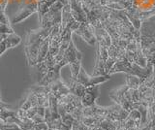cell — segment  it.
I'll list each match as a JSON object with an SVG mask.
<instances>
[{
    "instance_id": "cell-14",
    "label": "cell",
    "mask_w": 155,
    "mask_h": 130,
    "mask_svg": "<svg viewBox=\"0 0 155 130\" xmlns=\"http://www.w3.org/2000/svg\"><path fill=\"white\" fill-rule=\"evenodd\" d=\"M99 126L102 127L103 129H105V130H117V127L115 126L114 122L110 120L108 118H105V119L102 120V122H100Z\"/></svg>"
},
{
    "instance_id": "cell-1",
    "label": "cell",
    "mask_w": 155,
    "mask_h": 130,
    "mask_svg": "<svg viewBox=\"0 0 155 130\" xmlns=\"http://www.w3.org/2000/svg\"><path fill=\"white\" fill-rule=\"evenodd\" d=\"M63 58L66 60L67 64L70 65L72 79L76 80L81 68V54L77 50L73 40L63 54Z\"/></svg>"
},
{
    "instance_id": "cell-11",
    "label": "cell",
    "mask_w": 155,
    "mask_h": 130,
    "mask_svg": "<svg viewBox=\"0 0 155 130\" xmlns=\"http://www.w3.org/2000/svg\"><path fill=\"white\" fill-rule=\"evenodd\" d=\"M126 82H127V84H126V85H127L129 88L138 89V88H139V86L140 85V84L143 83V80H142V79H140V78H138L137 76L127 74V77H126Z\"/></svg>"
},
{
    "instance_id": "cell-4",
    "label": "cell",
    "mask_w": 155,
    "mask_h": 130,
    "mask_svg": "<svg viewBox=\"0 0 155 130\" xmlns=\"http://www.w3.org/2000/svg\"><path fill=\"white\" fill-rule=\"evenodd\" d=\"M9 0H0V34H13L14 30L8 17L6 16V7Z\"/></svg>"
},
{
    "instance_id": "cell-5",
    "label": "cell",
    "mask_w": 155,
    "mask_h": 130,
    "mask_svg": "<svg viewBox=\"0 0 155 130\" xmlns=\"http://www.w3.org/2000/svg\"><path fill=\"white\" fill-rule=\"evenodd\" d=\"M99 95V85L86 88L84 95L81 97V104L84 107H89L95 104V100Z\"/></svg>"
},
{
    "instance_id": "cell-18",
    "label": "cell",
    "mask_w": 155,
    "mask_h": 130,
    "mask_svg": "<svg viewBox=\"0 0 155 130\" xmlns=\"http://www.w3.org/2000/svg\"><path fill=\"white\" fill-rule=\"evenodd\" d=\"M50 130H57V129H50Z\"/></svg>"
},
{
    "instance_id": "cell-13",
    "label": "cell",
    "mask_w": 155,
    "mask_h": 130,
    "mask_svg": "<svg viewBox=\"0 0 155 130\" xmlns=\"http://www.w3.org/2000/svg\"><path fill=\"white\" fill-rule=\"evenodd\" d=\"M60 117L62 119V122L64 123L65 126L72 130V125H73V123H74V120H75V118H73V115L71 114L64 113V114H61Z\"/></svg>"
},
{
    "instance_id": "cell-9",
    "label": "cell",
    "mask_w": 155,
    "mask_h": 130,
    "mask_svg": "<svg viewBox=\"0 0 155 130\" xmlns=\"http://www.w3.org/2000/svg\"><path fill=\"white\" fill-rule=\"evenodd\" d=\"M57 0H41L39 2V8H38V17H39V22L42 20L43 16L48 11L53 4H54Z\"/></svg>"
},
{
    "instance_id": "cell-7",
    "label": "cell",
    "mask_w": 155,
    "mask_h": 130,
    "mask_svg": "<svg viewBox=\"0 0 155 130\" xmlns=\"http://www.w3.org/2000/svg\"><path fill=\"white\" fill-rule=\"evenodd\" d=\"M21 42V38L18 35H17L16 33L9 34L3 41L0 42V56H1V55L4 54L7 50L16 47Z\"/></svg>"
},
{
    "instance_id": "cell-6",
    "label": "cell",
    "mask_w": 155,
    "mask_h": 130,
    "mask_svg": "<svg viewBox=\"0 0 155 130\" xmlns=\"http://www.w3.org/2000/svg\"><path fill=\"white\" fill-rule=\"evenodd\" d=\"M48 88H50V92L54 95L57 99L62 97L63 95L71 92L69 89V86H68L64 82H62L61 79L52 82L51 85H48Z\"/></svg>"
},
{
    "instance_id": "cell-16",
    "label": "cell",
    "mask_w": 155,
    "mask_h": 130,
    "mask_svg": "<svg viewBox=\"0 0 155 130\" xmlns=\"http://www.w3.org/2000/svg\"><path fill=\"white\" fill-rule=\"evenodd\" d=\"M31 130H50V128H48V125L47 124V122H41L34 124Z\"/></svg>"
},
{
    "instance_id": "cell-15",
    "label": "cell",
    "mask_w": 155,
    "mask_h": 130,
    "mask_svg": "<svg viewBox=\"0 0 155 130\" xmlns=\"http://www.w3.org/2000/svg\"><path fill=\"white\" fill-rule=\"evenodd\" d=\"M0 130H22L16 123H8L0 119Z\"/></svg>"
},
{
    "instance_id": "cell-3",
    "label": "cell",
    "mask_w": 155,
    "mask_h": 130,
    "mask_svg": "<svg viewBox=\"0 0 155 130\" xmlns=\"http://www.w3.org/2000/svg\"><path fill=\"white\" fill-rule=\"evenodd\" d=\"M110 79V75L89 76V75H87L85 70L81 67V70H80V73H79V75H78L76 80L84 86H85V88H89V86H93V85L104 83V82L108 81Z\"/></svg>"
},
{
    "instance_id": "cell-17",
    "label": "cell",
    "mask_w": 155,
    "mask_h": 130,
    "mask_svg": "<svg viewBox=\"0 0 155 130\" xmlns=\"http://www.w3.org/2000/svg\"><path fill=\"white\" fill-rule=\"evenodd\" d=\"M151 128L152 127L150 126V124L147 123V124H144V125H140L138 130H151Z\"/></svg>"
},
{
    "instance_id": "cell-10",
    "label": "cell",
    "mask_w": 155,
    "mask_h": 130,
    "mask_svg": "<svg viewBox=\"0 0 155 130\" xmlns=\"http://www.w3.org/2000/svg\"><path fill=\"white\" fill-rule=\"evenodd\" d=\"M37 105H39L38 104V99L36 97L35 93L30 90V91H29L28 96L25 99V101H24V102L21 104V108H19V109H21L23 111H26V110L30 109L32 107H35V106H37Z\"/></svg>"
},
{
    "instance_id": "cell-8",
    "label": "cell",
    "mask_w": 155,
    "mask_h": 130,
    "mask_svg": "<svg viewBox=\"0 0 155 130\" xmlns=\"http://www.w3.org/2000/svg\"><path fill=\"white\" fill-rule=\"evenodd\" d=\"M68 86H69V89L70 91L75 94L76 96H78V97H81L82 95H84V91H85V86H84L81 84H80L79 82H78L77 80H74V79H71L70 83L67 85Z\"/></svg>"
},
{
    "instance_id": "cell-2",
    "label": "cell",
    "mask_w": 155,
    "mask_h": 130,
    "mask_svg": "<svg viewBox=\"0 0 155 130\" xmlns=\"http://www.w3.org/2000/svg\"><path fill=\"white\" fill-rule=\"evenodd\" d=\"M13 0H10L9 2H12ZM18 3H19V9L14 16L12 23H19L21 22L24 21L28 17H30L32 14L38 12L39 2L41 0H16Z\"/></svg>"
},
{
    "instance_id": "cell-12",
    "label": "cell",
    "mask_w": 155,
    "mask_h": 130,
    "mask_svg": "<svg viewBox=\"0 0 155 130\" xmlns=\"http://www.w3.org/2000/svg\"><path fill=\"white\" fill-rule=\"evenodd\" d=\"M128 118H131L132 120H134V122L136 123L138 128L140 126V123H142V115H140V113L137 109H134V110L131 111V112H129Z\"/></svg>"
}]
</instances>
